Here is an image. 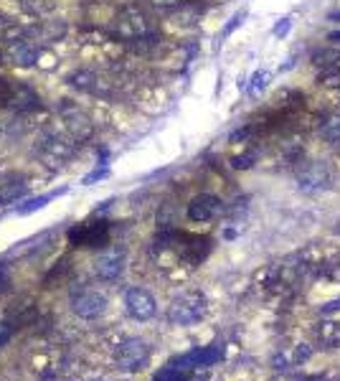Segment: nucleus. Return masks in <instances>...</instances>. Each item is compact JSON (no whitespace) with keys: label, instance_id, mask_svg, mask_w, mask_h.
Segmentation results:
<instances>
[{"label":"nucleus","instance_id":"obj_16","mask_svg":"<svg viewBox=\"0 0 340 381\" xmlns=\"http://www.w3.org/2000/svg\"><path fill=\"white\" fill-rule=\"evenodd\" d=\"M320 135L325 138L327 142H338L340 140V117L333 114V117H327L320 127Z\"/></svg>","mask_w":340,"mask_h":381},{"label":"nucleus","instance_id":"obj_24","mask_svg":"<svg viewBox=\"0 0 340 381\" xmlns=\"http://www.w3.org/2000/svg\"><path fill=\"white\" fill-rule=\"evenodd\" d=\"M327 41H333V44H340V34H330V36H327Z\"/></svg>","mask_w":340,"mask_h":381},{"label":"nucleus","instance_id":"obj_13","mask_svg":"<svg viewBox=\"0 0 340 381\" xmlns=\"http://www.w3.org/2000/svg\"><path fill=\"white\" fill-rule=\"evenodd\" d=\"M104 236H107V227H102V224H81L79 229L72 232L74 244H100Z\"/></svg>","mask_w":340,"mask_h":381},{"label":"nucleus","instance_id":"obj_3","mask_svg":"<svg viewBox=\"0 0 340 381\" xmlns=\"http://www.w3.org/2000/svg\"><path fill=\"white\" fill-rule=\"evenodd\" d=\"M107 295H102L100 290H79L72 295V310L74 315H79L81 321H97L107 313Z\"/></svg>","mask_w":340,"mask_h":381},{"label":"nucleus","instance_id":"obj_1","mask_svg":"<svg viewBox=\"0 0 340 381\" xmlns=\"http://www.w3.org/2000/svg\"><path fill=\"white\" fill-rule=\"evenodd\" d=\"M208 313V300L206 295L198 293V290H188V293H180L178 298H173L170 308H168V318L175 326H196L206 318Z\"/></svg>","mask_w":340,"mask_h":381},{"label":"nucleus","instance_id":"obj_15","mask_svg":"<svg viewBox=\"0 0 340 381\" xmlns=\"http://www.w3.org/2000/svg\"><path fill=\"white\" fill-rule=\"evenodd\" d=\"M61 194H64V191H54V194H48V196H39V199L28 201V203H23V206H18V214H20V216L34 214V211H39V208H43V206H46V203H51V201H54V199H59Z\"/></svg>","mask_w":340,"mask_h":381},{"label":"nucleus","instance_id":"obj_23","mask_svg":"<svg viewBox=\"0 0 340 381\" xmlns=\"http://www.w3.org/2000/svg\"><path fill=\"white\" fill-rule=\"evenodd\" d=\"M287 28H290V20H285V23H282V26L280 28H274V34H287Z\"/></svg>","mask_w":340,"mask_h":381},{"label":"nucleus","instance_id":"obj_17","mask_svg":"<svg viewBox=\"0 0 340 381\" xmlns=\"http://www.w3.org/2000/svg\"><path fill=\"white\" fill-rule=\"evenodd\" d=\"M320 84H322V87H340V69H338V67L322 69Z\"/></svg>","mask_w":340,"mask_h":381},{"label":"nucleus","instance_id":"obj_12","mask_svg":"<svg viewBox=\"0 0 340 381\" xmlns=\"http://www.w3.org/2000/svg\"><path fill=\"white\" fill-rule=\"evenodd\" d=\"M318 343L325 348H340V323L335 321H320L313 328Z\"/></svg>","mask_w":340,"mask_h":381},{"label":"nucleus","instance_id":"obj_22","mask_svg":"<svg viewBox=\"0 0 340 381\" xmlns=\"http://www.w3.org/2000/svg\"><path fill=\"white\" fill-rule=\"evenodd\" d=\"M8 341H11V328L3 326V323H0V348L6 346Z\"/></svg>","mask_w":340,"mask_h":381},{"label":"nucleus","instance_id":"obj_6","mask_svg":"<svg viewBox=\"0 0 340 381\" xmlns=\"http://www.w3.org/2000/svg\"><path fill=\"white\" fill-rule=\"evenodd\" d=\"M224 214V201L214 194H198L188 203V219L191 221H211Z\"/></svg>","mask_w":340,"mask_h":381},{"label":"nucleus","instance_id":"obj_8","mask_svg":"<svg viewBox=\"0 0 340 381\" xmlns=\"http://www.w3.org/2000/svg\"><path fill=\"white\" fill-rule=\"evenodd\" d=\"M297 183H300L302 191H325L330 186V173L322 163H310L300 171Z\"/></svg>","mask_w":340,"mask_h":381},{"label":"nucleus","instance_id":"obj_5","mask_svg":"<svg viewBox=\"0 0 340 381\" xmlns=\"http://www.w3.org/2000/svg\"><path fill=\"white\" fill-rule=\"evenodd\" d=\"M117 34L125 41H142L150 36V20H147V15L142 11L130 8L117 20Z\"/></svg>","mask_w":340,"mask_h":381},{"label":"nucleus","instance_id":"obj_7","mask_svg":"<svg viewBox=\"0 0 340 381\" xmlns=\"http://www.w3.org/2000/svg\"><path fill=\"white\" fill-rule=\"evenodd\" d=\"M125 265H127L125 249H109V252H104L97 260V277L102 282H114L125 272Z\"/></svg>","mask_w":340,"mask_h":381},{"label":"nucleus","instance_id":"obj_20","mask_svg":"<svg viewBox=\"0 0 340 381\" xmlns=\"http://www.w3.org/2000/svg\"><path fill=\"white\" fill-rule=\"evenodd\" d=\"M183 0H150V6H155V8H175V6H180Z\"/></svg>","mask_w":340,"mask_h":381},{"label":"nucleus","instance_id":"obj_14","mask_svg":"<svg viewBox=\"0 0 340 381\" xmlns=\"http://www.w3.org/2000/svg\"><path fill=\"white\" fill-rule=\"evenodd\" d=\"M39 54H41L39 48L34 44H28V41H20V44L11 46V56H13V61L18 67H34L36 61H39Z\"/></svg>","mask_w":340,"mask_h":381},{"label":"nucleus","instance_id":"obj_18","mask_svg":"<svg viewBox=\"0 0 340 381\" xmlns=\"http://www.w3.org/2000/svg\"><path fill=\"white\" fill-rule=\"evenodd\" d=\"M23 194H26V188H23V186L13 188V191L3 188V191H0V206H3V203H11V201H15V199H20Z\"/></svg>","mask_w":340,"mask_h":381},{"label":"nucleus","instance_id":"obj_4","mask_svg":"<svg viewBox=\"0 0 340 381\" xmlns=\"http://www.w3.org/2000/svg\"><path fill=\"white\" fill-rule=\"evenodd\" d=\"M125 310L135 321H150L158 313V300L155 295L145 288H130L125 293Z\"/></svg>","mask_w":340,"mask_h":381},{"label":"nucleus","instance_id":"obj_9","mask_svg":"<svg viewBox=\"0 0 340 381\" xmlns=\"http://www.w3.org/2000/svg\"><path fill=\"white\" fill-rule=\"evenodd\" d=\"M221 351L216 346H206V348H196V351H191V354L186 356H178L175 361L180 363V366L186 368L188 374L191 371H196V368H206V366H214L216 361H219Z\"/></svg>","mask_w":340,"mask_h":381},{"label":"nucleus","instance_id":"obj_19","mask_svg":"<svg viewBox=\"0 0 340 381\" xmlns=\"http://www.w3.org/2000/svg\"><path fill=\"white\" fill-rule=\"evenodd\" d=\"M254 161H257V155H254V153H244V155H236V158L231 161V166L239 168V171H244V168H249Z\"/></svg>","mask_w":340,"mask_h":381},{"label":"nucleus","instance_id":"obj_10","mask_svg":"<svg viewBox=\"0 0 340 381\" xmlns=\"http://www.w3.org/2000/svg\"><path fill=\"white\" fill-rule=\"evenodd\" d=\"M310 356H313V348L307 346V343H300V346H294V348H282V351H277L272 363L274 368H280V371H290V368L305 363Z\"/></svg>","mask_w":340,"mask_h":381},{"label":"nucleus","instance_id":"obj_11","mask_svg":"<svg viewBox=\"0 0 340 381\" xmlns=\"http://www.w3.org/2000/svg\"><path fill=\"white\" fill-rule=\"evenodd\" d=\"M69 153H72V147H69L67 140L51 138V140H46L41 145V158L46 161V166H61L69 158Z\"/></svg>","mask_w":340,"mask_h":381},{"label":"nucleus","instance_id":"obj_2","mask_svg":"<svg viewBox=\"0 0 340 381\" xmlns=\"http://www.w3.org/2000/svg\"><path fill=\"white\" fill-rule=\"evenodd\" d=\"M150 346H147L142 338H127L120 343L117 354H114V361L120 371H140L147 361H150Z\"/></svg>","mask_w":340,"mask_h":381},{"label":"nucleus","instance_id":"obj_21","mask_svg":"<svg viewBox=\"0 0 340 381\" xmlns=\"http://www.w3.org/2000/svg\"><path fill=\"white\" fill-rule=\"evenodd\" d=\"M244 15H247V13H239V15H233V18H231V23H229V26L224 28V36H229V34H231L233 28H236V26H239V23H241V18H244Z\"/></svg>","mask_w":340,"mask_h":381}]
</instances>
